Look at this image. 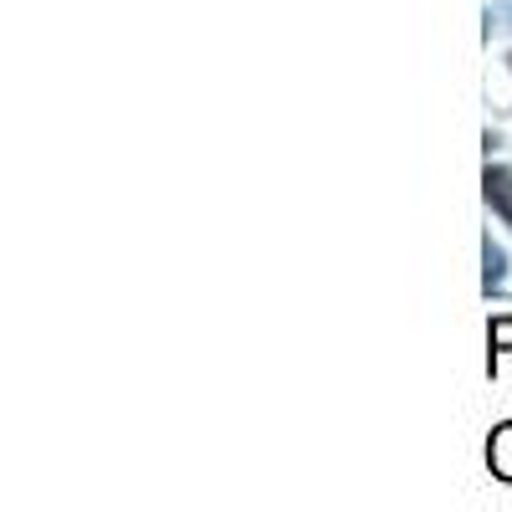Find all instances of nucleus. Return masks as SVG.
I'll use <instances>...</instances> for the list:
<instances>
[{"label":"nucleus","mask_w":512,"mask_h":512,"mask_svg":"<svg viewBox=\"0 0 512 512\" xmlns=\"http://www.w3.org/2000/svg\"><path fill=\"white\" fill-rule=\"evenodd\" d=\"M487 461H492V472L502 482H512V420L502 425V431H492V446H487Z\"/></svg>","instance_id":"f03ea898"},{"label":"nucleus","mask_w":512,"mask_h":512,"mask_svg":"<svg viewBox=\"0 0 512 512\" xmlns=\"http://www.w3.org/2000/svg\"><path fill=\"white\" fill-rule=\"evenodd\" d=\"M482 185H487V205H492L497 216L512 226V169H502V164H487Z\"/></svg>","instance_id":"f257e3e1"},{"label":"nucleus","mask_w":512,"mask_h":512,"mask_svg":"<svg viewBox=\"0 0 512 512\" xmlns=\"http://www.w3.org/2000/svg\"><path fill=\"white\" fill-rule=\"evenodd\" d=\"M497 349L512 354V318H497V323H492V354H497Z\"/></svg>","instance_id":"20e7f679"},{"label":"nucleus","mask_w":512,"mask_h":512,"mask_svg":"<svg viewBox=\"0 0 512 512\" xmlns=\"http://www.w3.org/2000/svg\"><path fill=\"white\" fill-rule=\"evenodd\" d=\"M482 262H487V272H482V282H487V292L492 287H502V277H507V256H502V246H482Z\"/></svg>","instance_id":"7ed1b4c3"}]
</instances>
